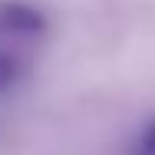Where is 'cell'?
<instances>
[{"label": "cell", "instance_id": "obj_3", "mask_svg": "<svg viewBox=\"0 0 155 155\" xmlns=\"http://www.w3.org/2000/svg\"><path fill=\"white\" fill-rule=\"evenodd\" d=\"M132 155H155V116L145 119V125L139 129V135L132 142Z\"/></svg>", "mask_w": 155, "mask_h": 155}, {"label": "cell", "instance_id": "obj_1", "mask_svg": "<svg viewBox=\"0 0 155 155\" xmlns=\"http://www.w3.org/2000/svg\"><path fill=\"white\" fill-rule=\"evenodd\" d=\"M50 33V17L33 0H0V43L30 50Z\"/></svg>", "mask_w": 155, "mask_h": 155}, {"label": "cell", "instance_id": "obj_2", "mask_svg": "<svg viewBox=\"0 0 155 155\" xmlns=\"http://www.w3.org/2000/svg\"><path fill=\"white\" fill-rule=\"evenodd\" d=\"M27 73H30L27 50H17V46H3L0 43V99L10 96L17 86H23Z\"/></svg>", "mask_w": 155, "mask_h": 155}]
</instances>
